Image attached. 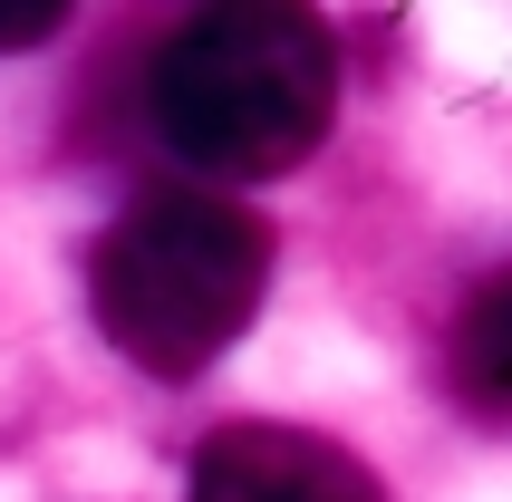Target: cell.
<instances>
[{
    "mask_svg": "<svg viewBox=\"0 0 512 502\" xmlns=\"http://www.w3.org/2000/svg\"><path fill=\"white\" fill-rule=\"evenodd\" d=\"M339 116V39L290 0H232L165 29L145 68V126L174 165L213 184L310 165Z\"/></svg>",
    "mask_w": 512,
    "mask_h": 502,
    "instance_id": "obj_1",
    "label": "cell"
},
{
    "mask_svg": "<svg viewBox=\"0 0 512 502\" xmlns=\"http://www.w3.org/2000/svg\"><path fill=\"white\" fill-rule=\"evenodd\" d=\"M271 300V223L213 184H145L87 242V309L126 367L203 377Z\"/></svg>",
    "mask_w": 512,
    "mask_h": 502,
    "instance_id": "obj_2",
    "label": "cell"
},
{
    "mask_svg": "<svg viewBox=\"0 0 512 502\" xmlns=\"http://www.w3.org/2000/svg\"><path fill=\"white\" fill-rule=\"evenodd\" d=\"M184 502H387V483L310 425H223L203 435Z\"/></svg>",
    "mask_w": 512,
    "mask_h": 502,
    "instance_id": "obj_3",
    "label": "cell"
},
{
    "mask_svg": "<svg viewBox=\"0 0 512 502\" xmlns=\"http://www.w3.org/2000/svg\"><path fill=\"white\" fill-rule=\"evenodd\" d=\"M445 387L474 425L512 435V271L474 280V300L455 309V329H445Z\"/></svg>",
    "mask_w": 512,
    "mask_h": 502,
    "instance_id": "obj_4",
    "label": "cell"
},
{
    "mask_svg": "<svg viewBox=\"0 0 512 502\" xmlns=\"http://www.w3.org/2000/svg\"><path fill=\"white\" fill-rule=\"evenodd\" d=\"M58 0H29V10H0V49H39V39H58Z\"/></svg>",
    "mask_w": 512,
    "mask_h": 502,
    "instance_id": "obj_5",
    "label": "cell"
}]
</instances>
